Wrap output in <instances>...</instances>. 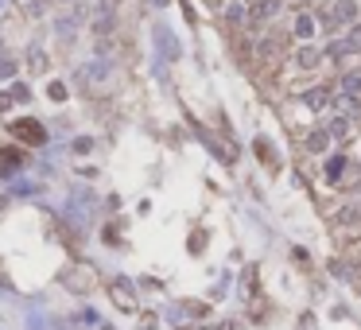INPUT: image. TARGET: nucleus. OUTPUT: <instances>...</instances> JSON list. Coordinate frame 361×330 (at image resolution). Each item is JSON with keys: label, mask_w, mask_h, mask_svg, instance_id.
<instances>
[{"label": "nucleus", "mask_w": 361, "mask_h": 330, "mask_svg": "<svg viewBox=\"0 0 361 330\" xmlns=\"http://www.w3.org/2000/svg\"><path fill=\"white\" fill-rule=\"evenodd\" d=\"M319 20L327 27H350L353 20H357V4H353V0H334V4H322Z\"/></svg>", "instance_id": "1"}, {"label": "nucleus", "mask_w": 361, "mask_h": 330, "mask_svg": "<svg viewBox=\"0 0 361 330\" xmlns=\"http://www.w3.org/2000/svg\"><path fill=\"white\" fill-rule=\"evenodd\" d=\"M109 296H113V303H117L121 311H132V307H136L132 280H113V284H109Z\"/></svg>", "instance_id": "3"}, {"label": "nucleus", "mask_w": 361, "mask_h": 330, "mask_svg": "<svg viewBox=\"0 0 361 330\" xmlns=\"http://www.w3.org/2000/svg\"><path fill=\"white\" fill-rule=\"evenodd\" d=\"M342 93H361V74H346L342 78Z\"/></svg>", "instance_id": "12"}, {"label": "nucleus", "mask_w": 361, "mask_h": 330, "mask_svg": "<svg viewBox=\"0 0 361 330\" xmlns=\"http://www.w3.org/2000/svg\"><path fill=\"white\" fill-rule=\"evenodd\" d=\"M222 16H226V20H233V24H237V20H245V4H241V0H229L226 8H222Z\"/></svg>", "instance_id": "9"}, {"label": "nucleus", "mask_w": 361, "mask_h": 330, "mask_svg": "<svg viewBox=\"0 0 361 330\" xmlns=\"http://www.w3.org/2000/svg\"><path fill=\"white\" fill-rule=\"evenodd\" d=\"M280 12V0H261V4H252V20H268Z\"/></svg>", "instance_id": "6"}, {"label": "nucleus", "mask_w": 361, "mask_h": 330, "mask_svg": "<svg viewBox=\"0 0 361 330\" xmlns=\"http://www.w3.org/2000/svg\"><path fill=\"white\" fill-rule=\"evenodd\" d=\"M8 132L16 136V140H24V144H43V140H47V132H43V125H39V121H32V117H24V121H12V125H8Z\"/></svg>", "instance_id": "2"}, {"label": "nucleus", "mask_w": 361, "mask_h": 330, "mask_svg": "<svg viewBox=\"0 0 361 330\" xmlns=\"http://www.w3.org/2000/svg\"><path fill=\"white\" fill-rule=\"evenodd\" d=\"M334 109L342 113V117H353V113H361V102H357V93H342L334 102Z\"/></svg>", "instance_id": "4"}, {"label": "nucleus", "mask_w": 361, "mask_h": 330, "mask_svg": "<svg viewBox=\"0 0 361 330\" xmlns=\"http://www.w3.org/2000/svg\"><path fill=\"white\" fill-rule=\"evenodd\" d=\"M342 171H346V160H342V156H334V160L327 163V179H330V183H338V179H342Z\"/></svg>", "instance_id": "10"}, {"label": "nucleus", "mask_w": 361, "mask_h": 330, "mask_svg": "<svg viewBox=\"0 0 361 330\" xmlns=\"http://www.w3.org/2000/svg\"><path fill=\"white\" fill-rule=\"evenodd\" d=\"M303 102L311 105V109H322V105L330 102V93L327 90H307V93H303Z\"/></svg>", "instance_id": "7"}, {"label": "nucleus", "mask_w": 361, "mask_h": 330, "mask_svg": "<svg viewBox=\"0 0 361 330\" xmlns=\"http://www.w3.org/2000/svg\"><path fill=\"white\" fill-rule=\"evenodd\" d=\"M156 39H160V47H168V59H179V43L168 27H156Z\"/></svg>", "instance_id": "5"}, {"label": "nucleus", "mask_w": 361, "mask_h": 330, "mask_svg": "<svg viewBox=\"0 0 361 330\" xmlns=\"http://www.w3.org/2000/svg\"><path fill=\"white\" fill-rule=\"evenodd\" d=\"M327 132H330V136H346V132H350V117H338L334 125L327 128Z\"/></svg>", "instance_id": "14"}, {"label": "nucleus", "mask_w": 361, "mask_h": 330, "mask_svg": "<svg viewBox=\"0 0 361 330\" xmlns=\"http://www.w3.org/2000/svg\"><path fill=\"white\" fill-rule=\"evenodd\" d=\"M0 59H4V47H0Z\"/></svg>", "instance_id": "16"}, {"label": "nucleus", "mask_w": 361, "mask_h": 330, "mask_svg": "<svg viewBox=\"0 0 361 330\" xmlns=\"http://www.w3.org/2000/svg\"><path fill=\"white\" fill-rule=\"evenodd\" d=\"M315 62H319V51H315V47H303V51H299V67H315Z\"/></svg>", "instance_id": "13"}, {"label": "nucleus", "mask_w": 361, "mask_h": 330, "mask_svg": "<svg viewBox=\"0 0 361 330\" xmlns=\"http://www.w3.org/2000/svg\"><path fill=\"white\" fill-rule=\"evenodd\" d=\"M327 144H330V132H327V128H319V132L311 136V148H315V152H327Z\"/></svg>", "instance_id": "11"}, {"label": "nucleus", "mask_w": 361, "mask_h": 330, "mask_svg": "<svg viewBox=\"0 0 361 330\" xmlns=\"http://www.w3.org/2000/svg\"><path fill=\"white\" fill-rule=\"evenodd\" d=\"M295 35H299V39H311V35H315V16H299V20H295Z\"/></svg>", "instance_id": "8"}, {"label": "nucleus", "mask_w": 361, "mask_h": 330, "mask_svg": "<svg viewBox=\"0 0 361 330\" xmlns=\"http://www.w3.org/2000/svg\"><path fill=\"white\" fill-rule=\"evenodd\" d=\"M90 148H93V140H90V136H78V140H74V152H78V156H86Z\"/></svg>", "instance_id": "15"}]
</instances>
